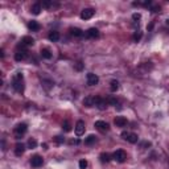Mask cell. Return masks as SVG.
I'll return each mask as SVG.
<instances>
[{
  "instance_id": "obj_1",
  "label": "cell",
  "mask_w": 169,
  "mask_h": 169,
  "mask_svg": "<svg viewBox=\"0 0 169 169\" xmlns=\"http://www.w3.org/2000/svg\"><path fill=\"white\" fill-rule=\"evenodd\" d=\"M12 86L17 92H23L24 91V77L21 73H16L12 78Z\"/></svg>"
},
{
  "instance_id": "obj_2",
  "label": "cell",
  "mask_w": 169,
  "mask_h": 169,
  "mask_svg": "<svg viewBox=\"0 0 169 169\" xmlns=\"http://www.w3.org/2000/svg\"><path fill=\"white\" fill-rule=\"evenodd\" d=\"M112 159L118 163H124L127 160V153L123 151V149H118V151L114 152V155H112Z\"/></svg>"
},
{
  "instance_id": "obj_3",
  "label": "cell",
  "mask_w": 169,
  "mask_h": 169,
  "mask_svg": "<svg viewBox=\"0 0 169 169\" xmlns=\"http://www.w3.org/2000/svg\"><path fill=\"white\" fill-rule=\"evenodd\" d=\"M122 138H123L124 140H127L128 143H131V144L138 143V140H139V138H138V135L136 134H131V132H126V131L122 132Z\"/></svg>"
},
{
  "instance_id": "obj_4",
  "label": "cell",
  "mask_w": 169,
  "mask_h": 169,
  "mask_svg": "<svg viewBox=\"0 0 169 169\" xmlns=\"http://www.w3.org/2000/svg\"><path fill=\"white\" fill-rule=\"evenodd\" d=\"M28 131V126L25 123H20L15 127V134H16V139H20L21 135H24L25 132Z\"/></svg>"
},
{
  "instance_id": "obj_5",
  "label": "cell",
  "mask_w": 169,
  "mask_h": 169,
  "mask_svg": "<svg viewBox=\"0 0 169 169\" xmlns=\"http://www.w3.org/2000/svg\"><path fill=\"white\" fill-rule=\"evenodd\" d=\"M85 129H86V127H85V122L83 120H78L77 123H75L74 131H75V135H77V136H82V135L85 134Z\"/></svg>"
},
{
  "instance_id": "obj_6",
  "label": "cell",
  "mask_w": 169,
  "mask_h": 169,
  "mask_svg": "<svg viewBox=\"0 0 169 169\" xmlns=\"http://www.w3.org/2000/svg\"><path fill=\"white\" fill-rule=\"evenodd\" d=\"M26 58H28V50H26V49H17V50H16V53H15V60L16 61H19V62H20V61H24V60H26Z\"/></svg>"
},
{
  "instance_id": "obj_7",
  "label": "cell",
  "mask_w": 169,
  "mask_h": 169,
  "mask_svg": "<svg viewBox=\"0 0 169 169\" xmlns=\"http://www.w3.org/2000/svg\"><path fill=\"white\" fill-rule=\"evenodd\" d=\"M35 45V38L31 36H24L21 38V44L19 45V48H25V46H33Z\"/></svg>"
},
{
  "instance_id": "obj_8",
  "label": "cell",
  "mask_w": 169,
  "mask_h": 169,
  "mask_svg": "<svg viewBox=\"0 0 169 169\" xmlns=\"http://www.w3.org/2000/svg\"><path fill=\"white\" fill-rule=\"evenodd\" d=\"M94 15H95V9L85 8L82 12H81V19H82V20H89V19H91Z\"/></svg>"
},
{
  "instance_id": "obj_9",
  "label": "cell",
  "mask_w": 169,
  "mask_h": 169,
  "mask_svg": "<svg viewBox=\"0 0 169 169\" xmlns=\"http://www.w3.org/2000/svg\"><path fill=\"white\" fill-rule=\"evenodd\" d=\"M86 81H87V85H89V86H95V85H98V82H99V78H98V75L94 74V73H89V74L86 75Z\"/></svg>"
},
{
  "instance_id": "obj_10",
  "label": "cell",
  "mask_w": 169,
  "mask_h": 169,
  "mask_svg": "<svg viewBox=\"0 0 169 169\" xmlns=\"http://www.w3.org/2000/svg\"><path fill=\"white\" fill-rule=\"evenodd\" d=\"M95 128L100 132H107L110 129V126H108V123H106L103 120H97L95 122Z\"/></svg>"
},
{
  "instance_id": "obj_11",
  "label": "cell",
  "mask_w": 169,
  "mask_h": 169,
  "mask_svg": "<svg viewBox=\"0 0 169 169\" xmlns=\"http://www.w3.org/2000/svg\"><path fill=\"white\" fill-rule=\"evenodd\" d=\"M31 164L32 166H35V168H38V166H41L44 164V159L41 157L40 155H35L31 157Z\"/></svg>"
},
{
  "instance_id": "obj_12",
  "label": "cell",
  "mask_w": 169,
  "mask_h": 169,
  "mask_svg": "<svg viewBox=\"0 0 169 169\" xmlns=\"http://www.w3.org/2000/svg\"><path fill=\"white\" fill-rule=\"evenodd\" d=\"M107 99H103V98H100L97 95V98H95V106L98 107L99 110H106L107 108Z\"/></svg>"
},
{
  "instance_id": "obj_13",
  "label": "cell",
  "mask_w": 169,
  "mask_h": 169,
  "mask_svg": "<svg viewBox=\"0 0 169 169\" xmlns=\"http://www.w3.org/2000/svg\"><path fill=\"white\" fill-rule=\"evenodd\" d=\"M86 37L87 38H98L99 37V31H98L97 28H90V29H87V32H86Z\"/></svg>"
},
{
  "instance_id": "obj_14",
  "label": "cell",
  "mask_w": 169,
  "mask_h": 169,
  "mask_svg": "<svg viewBox=\"0 0 169 169\" xmlns=\"http://www.w3.org/2000/svg\"><path fill=\"white\" fill-rule=\"evenodd\" d=\"M95 98H97V95H89V97H86L85 99H83V104L86 107H92L95 106Z\"/></svg>"
},
{
  "instance_id": "obj_15",
  "label": "cell",
  "mask_w": 169,
  "mask_h": 169,
  "mask_svg": "<svg viewBox=\"0 0 169 169\" xmlns=\"http://www.w3.org/2000/svg\"><path fill=\"white\" fill-rule=\"evenodd\" d=\"M114 124L116 127H124L127 126V119L124 116H116L114 120Z\"/></svg>"
},
{
  "instance_id": "obj_16",
  "label": "cell",
  "mask_w": 169,
  "mask_h": 169,
  "mask_svg": "<svg viewBox=\"0 0 169 169\" xmlns=\"http://www.w3.org/2000/svg\"><path fill=\"white\" fill-rule=\"evenodd\" d=\"M24 151H25V145L23 143H17L15 145V155L16 156H21L24 153Z\"/></svg>"
},
{
  "instance_id": "obj_17",
  "label": "cell",
  "mask_w": 169,
  "mask_h": 169,
  "mask_svg": "<svg viewBox=\"0 0 169 169\" xmlns=\"http://www.w3.org/2000/svg\"><path fill=\"white\" fill-rule=\"evenodd\" d=\"M40 54H41V57L45 58V60H50V58H52V52H50V49H48V48L41 49Z\"/></svg>"
},
{
  "instance_id": "obj_18",
  "label": "cell",
  "mask_w": 169,
  "mask_h": 169,
  "mask_svg": "<svg viewBox=\"0 0 169 169\" xmlns=\"http://www.w3.org/2000/svg\"><path fill=\"white\" fill-rule=\"evenodd\" d=\"M69 32H70V35L74 36V37H82L83 36V31L81 28H70Z\"/></svg>"
},
{
  "instance_id": "obj_19",
  "label": "cell",
  "mask_w": 169,
  "mask_h": 169,
  "mask_svg": "<svg viewBox=\"0 0 169 169\" xmlns=\"http://www.w3.org/2000/svg\"><path fill=\"white\" fill-rule=\"evenodd\" d=\"M28 28H29V31H32V32H37V31H40V24H38L37 21L32 20L28 23Z\"/></svg>"
},
{
  "instance_id": "obj_20",
  "label": "cell",
  "mask_w": 169,
  "mask_h": 169,
  "mask_svg": "<svg viewBox=\"0 0 169 169\" xmlns=\"http://www.w3.org/2000/svg\"><path fill=\"white\" fill-rule=\"evenodd\" d=\"M41 11H42V7H41L40 3H36V4H33V6L31 7V12L33 15H40Z\"/></svg>"
},
{
  "instance_id": "obj_21",
  "label": "cell",
  "mask_w": 169,
  "mask_h": 169,
  "mask_svg": "<svg viewBox=\"0 0 169 169\" xmlns=\"http://www.w3.org/2000/svg\"><path fill=\"white\" fill-rule=\"evenodd\" d=\"M48 38L50 41H53V42H56V41L60 40V33H58L57 31H52L48 35Z\"/></svg>"
},
{
  "instance_id": "obj_22",
  "label": "cell",
  "mask_w": 169,
  "mask_h": 169,
  "mask_svg": "<svg viewBox=\"0 0 169 169\" xmlns=\"http://www.w3.org/2000/svg\"><path fill=\"white\" fill-rule=\"evenodd\" d=\"M95 141H97V136H94V135H89V136L85 139V144H86V145H91Z\"/></svg>"
},
{
  "instance_id": "obj_23",
  "label": "cell",
  "mask_w": 169,
  "mask_h": 169,
  "mask_svg": "<svg viewBox=\"0 0 169 169\" xmlns=\"http://www.w3.org/2000/svg\"><path fill=\"white\" fill-rule=\"evenodd\" d=\"M119 89V82H118V81H111V83H110V90H111V91H116V90Z\"/></svg>"
},
{
  "instance_id": "obj_24",
  "label": "cell",
  "mask_w": 169,
  "mask_h": 169,
  "mask_svg": "<svg viewBox=\"0 0 169 169\" xmlns=\"http://www.w3.org/2000/svg\"><path fill=\"white\" fill-rule=\"evenodd\" d=\"M107 103L111 104V106H115V107H116L118 104H119V100H118L116 98H114V97H110V98H107Z\"/></svg>"
},
{
  "instance_id": "obj_25",
  "label": "cell",
  "mask_w": 169,
  "mask_h": 169,
  "mask_svg": "<svg viewBox=\"0 0 169 169\" xmlns=\"http://www.w3.org/2000/svg\"><path fill=\"white\" fill-rule=\"evenodd\" d=\"M99 159L102 163H108V161L111 160V156H110L108 153H102V155L99 156Z\"/></svg>"
},
{
  "instance_id": "obj_26",
  "label": "cell",
  "mask_w": 169,
  "mask_h": 169,
  "mask_svg": "<svg viewBox=\"0 0 169 169\" xmlns=\"http://www.w3.org/2000/svg\"><path fill=\"white\" fill-rule=\"evenodd\" d=\"M62 129H63V132H70V131H72V124H70L67 120L63 122V123H62Z\"/></svg>"
},
{
  "instance_id": "obj_27",
  "label": "cell",
  "mask_w": 169,
  "mask_h": 169,
  "mask_svg": "<svg viewBox=\"0 0 169 169\" xmlns=\"http://www.w3.org/2000/svg\"><path fill=\"white\" fill-rule=\"evenodd\" d=\"M141 37H143V32L138 31V32H135L134 33V41L135 42H139V41L141 40Z\"/></svg>"
},
{
  "instance_id": "obj_28",
  "label": "cell",
  "mask_w": 169,
  "mask_h": 169,
  "mask_svg": "<svg viewBox=\"0 0 169 169\" xmlns=\"http://www.w3.org/2000/svg\"><path fill=\"white\" fill-rule=\"evenodd\" d=\"M28 147L31 149H33V148H36V147H37V141H36V139H29L28 140Z\"/></svg>"
},
{
  "instance_id": "obj_29",
  "label": "cell",
  "mask_w": 169,
  "mask_h": 169,
  "mask_svg": "<svg viewBox=\"0 0 169 169\" xmlns=\"http://www.w3.org/2000/svg\"><path fill=\"white\" fill-rule=\"evenodd\" d=\"M53 140H54L57 144H62L63 141H65V138H62V136H54V138H53Z\"/></svg>"
},
{
  "instance_id": "obj_30",
  "label": "cell",
  "mask_w": 169,
  "mask_h": 169,
  "mask_svg": "<svg viewBox=\"0 0 169 169\" xmlns=\"http://www.w3.org/2000/svg\"><path fill=\"white\" fill-rule=\"evenodd\" d=\"M79 168L81 169H86L87 168V161L86 160H81L79 161Z\"/></svg>"
},
{
  "instance_id": "obj_31",
  "label": "cell",
  "mask_w": 169,
  "mask_h": 169,
  "mask_svg": "<svg viewBox=\"0 0 169 169\" xmlns=\"http://www.w3.org/2000/svg\"><path fill=\"white\" fill-rule=\"evenodd\" d=\"M41 7H45V8H50V6H52V3L50 1H42V3H40Z\"/></svg>"
},
{
  "instance_id": "obj_32",
  "label": "cell",
  "mask_w": 169,
  "mask_h": 169,
  "mask_svg": "<svg viewBox=\"0 0 169 169\" xmlns=\"http://www.w3.org/2000/svg\"><path fill=\"white\" fill-rule=\"evenodd\" d=\"M75 69H77V70H82L83 69V63L81 62V61H78V62L75 63Z\"/></svg>"
},
{
  "instance_id": "obj_33",
  "label": "cell",
  "mask_w": 169,
  "mask_h": 169,
  "mask_svg": "<svg viewBox=\"0 0 169 169\" xmlns=\"http://www.w3.org/2000/svg\"><path fill=\"white\" fill-rule=\"evenodd\" d=\"M132 19H134V20H140L141 15L140 13H134V15H132Z\"/></svg>"
},
{
  "instance_id": "obj_34",
  "label": "cell",
  "mask_w": 169,
  "mask_h": 169,
  "mask_svg": "<svg viewBox=\"0 0 169 169\" xmlns=\"http://www.w3.org/2000/svg\"><path fill=\"white\" fill-rule=\"evenodd\" d=\"M152 12H160V7H159V6L153 7V8H152Z\"/></svg>"
},
{
  "instance_id": "obj_35",
  "label": "cell",
  "mask_w": 169,
  "mask_h": 169,
  "mask_svg": "<svg viewBox=\"0 0 169 169\" xmlns=\"http://www.w3.org/2000/svg\"><path fill=\"white\" fill-rule=\"evenodd\" d=\"M166 24H169V20H166Z\"/></svg>"
}]
</instances>
